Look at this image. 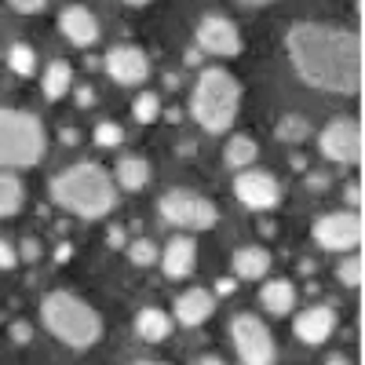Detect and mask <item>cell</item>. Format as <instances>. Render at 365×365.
<instances>
[{
  "label": "cell",
  "mask_w": 365,
  "mask_h": 365,
  "mask_svg": "<svg viewBox=\"0 0 365 365\" xmlns=\"http://www.w3.org/2000/svg\"><path fill=\"white\" fill-rule=\"evenodd\" d=\"M11 4V11H19V15H41L44 8H48V0H8Z\"/></svg>",
  "instance_id": "30"
},
{
  "label": "cell",
  "mask_w": 365,
  "mask_h": 365,
  "mask_svg": "<svg viewBox=\"0 0 365 365\" xmlns=\"http://www.w3.org/2000/svg\"><path fill=\"white\" fill-rule=\"evenodd\" d=\"M161 216H165V223H172L179 230H212L220 223V208L205 194L179 187V190H168L161 197Z\"/></svg>",
  "instance_id": "6"
},
{
  "label": "cell",
  "mask_w": 365,
  "mask_h": 365,
  "mask_svg": "<svg viewBox=\"0 0 365 365\" xmlns=\"http://www.w3.org/2000/svg\"><path fill=\"white\" fill-rule=\"evenodd\" d=\"M307 135H311V125H307V117H299V113H285V117L278 120V139H282V143L296 146V143H303Z\"/></svg>",
  "instance_id": "25"
},
{
  "label": "cell",
  "mask_w": 365,
  "mask_h": 365,
  "mask_svg": "<svg viewBox=\"0 0 365 365\" xmlns=\"http://www.w3.org/2000/svg\"><path fill=\"white\" fill-rule=\"evenodd\" d=\"M237 110H241L237 77L230 70H220V66L205 70L194 84V96H190V117L208 135H223V132H230Z\"/></svg>",
  "instance_id": "4"
},
{
  "label": "cell",
  "mask_w": 365,
  "mask_h": 365,
  "mask_svg": "<svg viewBox=\"0 0 365 365\" xmlns=\"http://www.w3.org/2000/svg\"><path fill=\"white\" fill-rule=\"evenodd\" d=\"M106 241H110V249H120V245H125V230H120V227H113Z\"/></svg>",
  "instance_id": "36"
},
{
  "label": "cell",
  "mask_w": 365,
  "mask_h": 365,
  "mask_svg": "<svg viewBox=\"0 0 365 365\" xmlns=\"http://www.w3.org/2000/svg\"><path fill=\"white\" fill-rule=\"evenodd\" d=\"M132 113H135L139 125H154V120L161 117V99L154 96V91H143V96H135V103H132Z\"/></svg>",
  "instance_id": "26"
},
{
  "label": "cell",
  "mask_w": 365,
  "mask_h": 365,
  "mask_svg": "<svg viewBox=\"0 0 365 365\" xmlns=\"http://www.w3.org/2000/svg\"><path fill=\"white\" fill-rule=\"evenodd\" d=\"M194 365H227V361H223V358H212V354H208V358H197Z\"/></svg>",
  "instance_id": "40"
},
{
  "label": "cell",
  "mask_w": 365,
  "mask_h": 365,
  "mask_svg": "<svg viewBox=\"0 0 365 365\" xmlns=\"http://www.w3.org/2000/svg\"><path fill=\"white\" fill-rule=\"evenodd\" d=\"M296 289H292V282H285V278H278V282H267L263 285V292H259V303H263V311L267 314H292V307H296Z\"/></svg>",
  "instance_id": "19"
},
{
  "label": "cell",
  "mask_w": 365,
  "mask_h": 365,
  "mask_svg": "<svg viewBox=\"0 0 365 365\" xmlns=\"http://www.w3.org/2000/svg\"><path fill=\"white\" fill-rule=\"evenodd\" d=\"M314 241L329 252H351L361 245V216L358 212H329L311 227Z\"/></svg>",
  "instance_id": "8"
},
{
  "label": "cell",
  "mask_w": 365,
  "mask_h": 365,
  "mask_svg": "<svg viewBox=\"0 0 365 365\" xmlns=\"http://www.w3.org/2000/svg\"><path fill=\"white\" fill-rule=\"evenodd\" d=\"M336 278H340V285H344V289L358 292V289H361V282H365V270H361V256H351V259H344V263L336 267Z\"/></svg>",
  "instance_id": "27"
},
{
  "label": "cell",
  "mask_w": 365,
  "mask_h": 365,
  "mask_svg": "<svg viewBox=\"0 0 365 365\" xmlns=\"http://www.w3.org/2000/svg\"><path fill=\"white\" fill-rule=\"evenodd\" d=\"M41 322L48 325V332L55 340H63L73 351H88V347H96L103 340V318H99V311L88 307L81 296L63 292V289L44 296Z\"/></svg>",
  "instance_id": "3"
},
{
  "label": "cell",
  "mask_w": 365,
  "mask_h": 365,
  "mask_svg": "<svg viewBox=\"0 0 365 365\" xmlns=\"http://www.w3.org/2000/svg\"><path fill=\"white\" fill-rule=\"evenodd\" d=\"M212 292H216V296H230V292H234V278H220Z\"/></svg>",
  "instance_id": "35"
},
{
  "label": "cell",
  "mask_w": 365,
  "mask_h": 365,
  "mask_svg": "<svg viewBox=\"0 0 365 365\" xmlns=\"http://www.w3.org/2000/svg\"><path fill=\"white\" fill-rule=\"evenodd\" d=\"M237 4H245V8H267V4H274V0H237Z\"/></svg>",
  "instance_id": "38"
},
{
  "label": "cell",
  "mask_w": 365,
  "mask_h": 365,
  "mask_svg": "<svg viewBox=\"0 0 365 365\" xmlns=\"http://www.w3.org/2000/svg\"><path fill=\"white\" fill-rule=\"evenodd\" d=\"M289 63L303 84L332 96L361 91V37L329 22H296L285 37Z\"/></svg>",
  "instance_id": "1"
},
{
  "label": "cell",
  "mask_w": 365,
  "mask_h": 365,
  "mask_svg": "<svg viewBox=\"0 0 365 365\" xmlns=\"http://www.w3.org/2000/svg\"><path fill=\"white\" fill-rule=\"evenodd\" d=\"M41 88H44V99H51V103L66 99V96H70V88H73V70H70V63H63V58H55V63L44 70Z\"/></svg>",
  "instance_id": "21"
},
{
  "label": "cell",
  "mask_w": 365,
  "mask_h": 365,
  "mask_svg": "<svg viewBox=\"0 0 365 365\" xmlns=\"http://www.w3.org/2000/svg\"><path fill=\"white\" fill-rule=\"evenodd\" d=\"M212 314H216V292H212V289H187V292L175 299L172 322L187 325V329H197V325H205Z\"/></svg>",
  "instance_id": "15"
},
{
  "label": "cell",
  "mask_w": 365,
  "mask_h": 365,
  "mask_svg": "<svg viewBox=\"0 0 365 365\" xmlns=\"http://www.w3.org/2000/svg\"><path fill=\"white\" fill-rule=\"evenodd\" d=\"M8 66L15 77H34L37 73V51L29 44H11L8 48Z\"/></svg>",
  "instance_id": "24"
},
{
  "label": "cell",
  "mask_w": 365,
  "mask_h": 365,
  "mask_svg": "<svg viewBox=\"0 0 365 365\" xmlns=\"http://www.w3.org/2000/svg\"><path fill=\"white\" fill-rule=\"evenodd\" d=\"M234 194H237L241 205L252 208V212H270L274 205L282 201V182L274 179L270 172H263V168H245L234 179Z\"/></svg>",
  "instance_id": "10"
},
{
  "label": "cell",
  "mask_w": 365,
  "mask_h": 365,
  "mask_svg": "<svg viewBox=\"0 0 365 365\" xmlns=\"http://www.w3.org/2000/svg\"><path fill=\"white\" fill-rule=\"evenodd\" d=\"M322 365H351V361H347V358H344V354H332V358H325V361H322Z\"/></svg>",
  "instance_id": "39"
},
{
  "label": "cell",
  "mask_w": 365,
  "mask_h": 365,
  "mask_svg": "<svg viewBox=\"0 0 365 365\" xmlns=\"http://www.w3.org/2000/svg\"><path fill=\"white\" fill-rule=\"evenodd\" d=\"M197 48L208 55H237L241 51V34L227 15H205L197 22Z\"/></svg>",
  "instance_id": "11"
},
{
  "label": "cell",
  "mask_w": 365,
  "mask_h": 365,
  "mask_svg": "<svg viewBox=\"0 0 365 365\" xmlns=\"http://www.w3.org/2000/svg\"><path fill=\"white\" fill-rule=\"evenodd\" d=\"M292 332L303 340V344H311V347H322L332 332H336V311L332 307H307V311H299L296 322H292Z\"/></svg>",
  "instance_id": "13"
},
{
  "label": "cell",
  "mask_w": 365,
  "mask_h": 365,
  "mask_svg": "<svg viewBox=\"0 0 365 365\" xmlns=\"http://www.w3.org/2000/svg\"><path fill=\"white\" fill-rule=\"evenodd\" d=\"M120 143H125V128L113 125V120H103V125L96 128V146H103V150H117Z\"/></svg>",
  "instance_id": "29"
},
{
  "label": "cell",
  "mask_w": 365,
  "mask_h": 365,
  "mask_svg": "<svg viewBox=\"0 0 365 365\" xmlns=\"http://www.w3.org/2000/svg\"><path fill=\"white\" fill-rule=\"evenodd\" d=\"M256 154H259V146H256L252 135H234V139L227 143V150H223V161H227L230 168H237V172H245V168H252Z\"/></svg>",
  "instance_id": "23"
},
{
  "label": "cell",
  "mask_w": 365,
  "mask_h": 365,
  "mask_svg": "<svg viewBox=\"0 0 365 365\" xmlns=\"http://www.w3.org/2000/svg\"><path fill=\"white\" fill-rule=\"evenodd\" d=\"M125 4H132V8H146L150 0H125Z\"/></svg>",
  "instance_id": "41"
},
{
  "label": "cell",
  "mask_w": 365,
  "mask_h": 365,
  "mask_svg": "<svg viewBox=\"0 0 365 365\" xmlns=\"http://www.w3.org/2000/svg\"><path fill=\"white\" fill-rule=\"evenodd\" d=\"M11 336H15L19 344H26L29 336H34V332H29V325H22V322H19V325H11Z\"/></svg>",
  "instance_id": "34"
},
{
  "label": "cell",
  "mask_w": 365,
  "mask_h": 365,
  "mask_svg": "<svg viewBox=\"0 0 365 365\" xmlns=\"http://www.w3.org/2000/svg\"><path fill=\"white\" fill-rule=\"evenodd\" d=\"M230 267H234V278L241 282H263V274L270 270V252L263 245H245L230 256Z\"/></svg>",
  "instance_id": "17"
},
{
  "label": "cell",
  "mask_w": 365,
  "mask_h": 365,
  "mask_svg": "<svg viewBox=\"0 0 365 365\" xmlns=\"http://www.w3.org/2000/svg\"><path fill=\"white\" fill-rule=\"evenodd\" d=\"M48 154V132L41 117L0 106V168H34Z\"/></svg>",
  "instance_id": "5"
},
{
  "label": "cell",
  "mask_w": 365,
  "mask_h": 365,
  "mask_svg": "<svg viewBox=\"0 0 365 365\" xmlns=\"http://www.w3.org/2000/svg\"><path fill=\"white\" fill-rule=\"evenodd\" d=\"M172 325H175L172 314L161 311V307H146V311L135 314V332H139V340H146V344L168 340V336H172Z\"/></svg>",
  "instance_id": "18"
},
{
  "label": "cell",
  "mask_w": 365,
  "mask_h": 365,
  "mask_svg": "<svg viewBox=\"0 0 365 365\" xmlns=\"http://www.w3.org/2000/svg\"><path fill=\"white\" fill-rule=\"evenodd\" d=\"M158 245H154V241H150V237H139V241H132V245H128V259L135 263V267H154L158 263Z\"/></svg>",
  "instance_id": "28"
},
{
  "label": "cell",
  "mask_w": 365,
  "mask_h": 365,
  "mask_svg": "<svg viewBox=\"0 0 365 365\" xmlns=\"http://www.w3.org/2000/svg\"><path fill=\"white\" fill-rule=\"evenodd\" d=\"M19 267V252L11 249V241L0 237V270H15Z\"/></svg>",
  "instance_id": "31"
},
{
  "label": "cell",
  "mask_w": 365,
  "mask_h": 365,
  "mask_svg": "<svg viewBox=\"0 0 365 365\" xmlns=\"http://www.w3.org/2000/svg\"><path fill=\"white\" fill-rule=\"evenodd\" d=\"M26 205V190L19 175H0V220H15Z\"/></svg>",
  "instance_id": "22"
},
{
  "label": "cell",
  "mask_w": 365,
  "mask_h": 365,
  "mask_svg": "<svg viewBox=\"0 0 365 365\" xmlns=\"http://www.w3.org/2000/svg\"><path fill=\"white\" fill-rule=\"evenodd\" d=\"M77 103H81V106H91V103H96V91H91V88H81V91H77Z\"/></svg>",
  "instance_id": "37"
},
{
  "label": "cell",
  "mask_w": 365,
  "mask_h": 365,
  "mask_svg": "<svg viewBox=\"0 0 365 365\" xmlns=\"http://www.w3.org/2000/svg\"><path fill=\"white\" fill-rule=\"evenodd\" d=\"M58 29L66 34V41H70L73 48H91V44L99 41V19L91 15L88 8H81V4H73V8L63 11V19H58Z\"/></svg>",
  "instance_id": "16"
},
{
  "label": "cell",
  "mask_w": 365,
  "mask_h": 365,
  "mask_svg": "<svg viewBox=\"0 0 365 365\" xmlns=\"http://www.w3.org/2000/svg\"><path fill=\"white\" fill-rule=\"evenodd\" d=\"M158 263L165 270V278H172V282L190 278L197 270V241L194 237H172L165 245V252L158 256Z\"/></svg>",
  "instance_id": "14"
},
{
  "label": "cell",
  "mask_w": 365,
  "mask_h": 365,
  "mask_svg": "<svg viewBox=\"0 0 365 365\" xmlns=\"http://www.w3.org/2000/svg\"><path fill=\"white\" fill-rule=\"evenodd\" d=\"M322 154L336 165L361 161V125L354 117H336L322 128Z\"/></svg>",
  "instance_id": "9"
},
{
  "label": "cell",
  "mask_w": 365,
  "mask_h": 365,
  "mask_svg": "<svg viewBox=\"0 0 365 365\" xmlns=\"http://www.w3.org/2000/svg\"><path fill=\"white\" fill-rule=\"evenodd\" d=\"M51 197L58 208L81 220H103L117 205V182L103 165H73L51 179Z\"/></svg>",
  "instance_id": "2"
},
{
  "label": "cell",
  "mask_w": 365,
  "mask_h": 365,
  "mask_svg": "<svg viewBox=\"0 0 365 365\" xmlns=\"http://www.w3.org/2000/svg\"><path fill=\"white\" fill-rule=\"evenodd\" d=\"M22 256H26L29 263H37V259H41V245H37L34 237H26V241H22Z\"/></svg>",
  "instance_id": "32"
},
{
  "label": "cell",
  "mask_w": 365,
  "mask_h": 365,
  "mask_svg": "<svg viewBox=\"0 0 365 365\" xmlns=\"http://www.w3.org/2000/svg\"><path fill=\"white\" fill-rule=\"evenodd\" d=\"M135 365H165V361H154V358H143V361H135Z\"/></svg>",
  "instance_id": "42"
},
{
  "label": "cell",
  "mask_w": 365,
  "mask_h": 365,
  "mask_svg": "<svg viewBox=\"0 0 365 365\" xmlns=\"http://www.w3.org/2000/svg\"><path fill=\"white\" fill-rule=\"evenodd\" d=\"M230 344H234L241 365H274V354H278L270 329L256 314H237L230 322Z\"/></svg>",
  "instance_id": "7"
},
{
  "label": "cell",
  "mask_w": 365,
  "mask_h": 365,
  "mask_svg": "<svg viewBox=\"0 0 365 365\" xmlns=\"http://www.w3.org/2000/svg\"><path fill=\"white\" fill-rule=\"evenodd\" d=\"M344 194H347V205L358 208V205H361V182H347V190H344Z\"/></svg>",
  "instance_id": "33"
},
{
  "label": "cell",
  "mask_w": 365,
  "mask_h": 365,
  "mask_svg": "<svg viewBox=\"0 0 365 365\" xmlns=\"http://www.w3.org/2000/svg\"><path fill=\"white\" fill-rule=\"evenodd\" d=\"M106 73L117 81V84H143L146 77H150V58H146V51L143 48H135V44H117V48H110V55H106Z\"/></svg>",
  "instance_id": "12"
},
{
  "label": "cell",
  "mask_w": 365,
  "mask_h": 365,
  "mask_svg": "<svg viewBox=\"0 0 365 365\" xmlns=\"http://www.w3.org/2000/svg\"><path fill=\"white\" fill-rule=\"evenodd\" d=\"M150 175H154V168H150L146 158H120L117 161V172H113V182L135 194V190H143L146 182H150Z\"/></svg>",
  "instance_id": "20"
}]
</instances>
